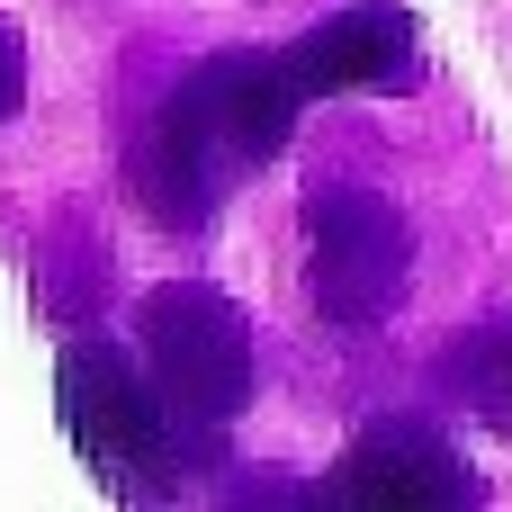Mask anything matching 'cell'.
I'll use <instances>...</instances> for the list:
<instances>
[{
    "instance_id": "6da1fadb",
    "label": "cell",
    "mask_w": 512,
    "mask_h": 512,
    "mask_svg": "<svg viewBox=\"0 0 512 512\" xmlns=\"http://www.w3.org/2000/svg\"><path fill=\"white\" fill-rule=\"evenodd\" d=\"M297 117H306V90H297L288 54H207L153 99L135 153H126V189L153 225L198 234L297 135Z\"/></svg>"
},
{
    "instance_id": "3957f363",
    "label": "cell",
    "mask_w": 512,
    "mask_h": 512,
    "mask_svg": "<svg viewBox=\"0 0 512 512\" xmlns=\"http://www.w3.org/2000/svg\"><path fill=\"white\" fill-rule=\"evenodd\" d=\"M135 351H144V369H153L171 423L189 432V450L243 423L261 360H252V324H243V306H234L225 288H207V279H162V288H144V297H135Z\"/></svg>"
},
{
    "instance_id": "8992f818",
    "label": "cell",
    "mask_w": 512,
    "mask_h": 512,
    "mask_svg": "<svg viewBox=\"0 0 512 512\" xmlns=\"http://www.w3.org/2000/svg\"><path fill=\"white\" fill-rule=\"evenodd\" d=\"M414 9L405 0H342L306 36H288V72L306 99H351V90H405L414 81Z\"/></svg>"
},
{
    "instance_id": "ba28073f",
    "label": "cell",
    "mask_w": 512,
    "mask_h": 512,
    "mask_svg": "<svg viewBox=\"0 0 512 512\" xmlns=\"http://www.w3.org/2000/svg\"><path fill=\"white\" fill-rule=\"evenodd\" d=\"M27 108V36H18V18H0V126Z\"/></svg>"
},
{
    "instance_id": "52a82bcc",
    "label": "cell",
    "mask_w": 512,
    "mask_h": 512,
    "mask_svg": "<svg viewBox=\"0 0 512 512\" xmlns=\"http://www.w3.org/2000/svg\"><path fill=\"white\" fill-rule=\"evenodd\" d=\"M459 378H468V396H477V414H495V423H512V324H486L459 360H450Z\"/></svg>"
},
{
    "instance_id": "277c9868",
    "label": "cell",
    "mask_w": 512,
    "mask_h": 512,
    "mask_svg": "<svg viewBox=\"0 0 512 512\" xmlns=\"http://www.w3.org/2000/svg\"><path fill=\"white\" fill-rule=\"evenodd\" d=\"M414 279V225L396 216V198L360 189V180H315L306 189V288L315 315L333 333H378L405 306Z\"/></svg>"
},
{
    "instance_id": "7a4b0ae2",
    "label": "cell",
    "mask_w": 512,
    "mask_h": 512,
    "mask_svg": "<svg viewBox=\"0 0 512 512\" xmlns=\"http://www.w3.org/2000/svg\"><path fill=\"white\" fill-rule=\"evenodd\" d=\"M54 414H63L81 468H90L108 495H126V504H162V495H180L189 432L171 423V405H162L144 351L99 342V333L63 342V360H54Z\"/></svg>"
},
{
    "instance_id": "5b68a950",
    "label": "cell",
    "mask_w": 512,
    "mask_h": 512,
    "mask_svg": "<svg viewBox=\"0 0 512 512\" xmlns=\"http://www.w3.org/2000/svg\"><path fill=\"white\" fill-rule=\"evenodd\" d=\"M477 468L468 450L432 423V414H378L342 441L333 477H324V504H360V512H459L477 504Z\"/></svg>"
}]
</instances>
